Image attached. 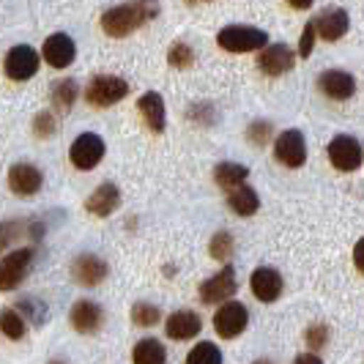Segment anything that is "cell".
I'll list each match as a JSON object with an SVG mask.
<instances>
[{"label":"cell","mask_w":364,"mask_h":364,"mask_svg":"<svg viewBox=\"0 0 364 364\" xmlns=\"http://www.w3.org/2000/svg\"><path fill=\"white\" fill-rule=\"evenodd\" d=\"M269 132H272L269 124H252V129H250V140H252L255 146H263L266 137H269Z\"/></svg>","instance_id":"cell-33"},{"label":"cell","mask_w":364,"mask_h":364,"mask_svg":"<svg viewBox=\"0 0 364 364\" xmlns=\"http://www.w3.org/2000/svg\"><path fill=\"white\" fill-rule=\"evenodd\" d=\"M159 14V0H127L102 14V28L112 38H124L132 31L143 28Z\"/></svg>","instance_id":"cell-1"},{"label":"cell","mask_w":364,"mask_h":364,"mask_svg":"<svg viewBox=\"0 0 364 364\" xmlns=\"http://www.w3.org/2000/svg\"><path fill=\"white\" fill-rule=\"evenodd\" d=\"M186 364H222V353L214 343H198L189 350Z\"/></svg>","instance_id":"cell-25"},{"label":"cell","mask_w":364,"mask_h":364,"mask_svg":"<svg viewBox=\"0 0 364 364\" xmlns=\"http://www.w3.org/2000/svg\"><path fill=\"white\" fill-rule=\"evenodd\" d=\"M74 58H77V44L72 36L66 33H55L44 41V60L53 66V69H66L72 66Z\"/></svg>","instance_id":"cell-13"},{"label":"cell","mask_w":364,"mask_h":364,"mask_svg":"<svg viewBox=\"0 0 364 364\" xmlns=\"http://www.w3.org/2000/svg\"><path fill=\"white\" fill-rule=\"evenodd\" d=\"M318 88L334 102H346L356 91V80L348 72H343V69H328V72L318 77Z\"/></svg>","instance_id":"cell-14"},{"label":"cell","mask_w":364,"mask_h":364,"mask_svg":"<svg viewBox=\"0 0 364 364\" xmlns=\"http://www.w3.org/2000/svg\"><path fill=\"white\" fill-rule=\"evenodd\" d=\"M274 156L285 167H301L307 162V143H304V134L299 129H288L277 137L274 143Z\"/></svg>","instance_id":"cell-7"},{"label":"cell","mask_w":364,"mask_h":364,"mask_svg":"<svg viewBox=\"0 0 364 364\" xmlns=\"http://www.w3.org/2000/svg\"><path fill=\"white\" fill-rule=\"evenodd\" d=\"M255 364H272V362H266V359H260V362H255Z\"/></svg>","instance_id":"cell-38"},{"label":"cell","mask_w":364,"mask_h":364,"mask_svg":"<svg viewBox=\"0 0 364 364\" xmlns=\"http://www.w3.org/2000/svg\"><path fill=\"white\" fill-rule=\"evenodd\" d=\"M167 60H170V66H176V69H189V66L195 63V53H192V47H189V44L176 41V44L170 47Z\"/></svg>","instance_id":"cell-28"},{"label":"cell","mask_w":364,"mask_h":364,"mask_svg":"<svg viewBox=\"0 0 364 364\" xmlns=\"http://www.w3.org/2000/svg\"><path fill=\"white\" fill-rule=\"evenodd\" d=\"M315 36H318V28H315V19H312V22H307V28H304V33H301V41H299V55H301V58H310Z\"/></svg>","instance_id":"cell-31"},{"label":"cell","mask_w":364,"mask_h":364,"mask_svg":"<svg viewBox=\"0 0 364 364\" xmlns=\"http://www.w3.org/2000/svg\"><path fill=\"white\" fill-rule=\"evenodd\" d=\"M326 340H328V328L323 326V323H318V326L307 328V343H310L312 348L326 346Z\"/></svg>","instance_id":"cell-32"},{"label":"cell","mask_w":364,"mask_h":364,"mask_svg":"<svg viewBox=\"0 0 364 364\" xmlns=\"http://www.w3.org/2000/svg\"><path fill=\"white\" fill-rule=\"evenodd\" d=\"M31 260H33V250H14V252H9L3 257V263H0V288L3 291L17 288L19 279L25 277L28 266H31Z\"/></svg>","instance_id":"cell-10"},{"label":"cell","mask_w":364,"mask_h":364,"mask_svg":"<svg viewBox=\"0 0 364 364\" xmlns=\"http://www.w3.org/2000/svg\"><path fill=\"white\" fill-rule=\"evenodd\" d=\"M134 364H167V350L159 340H140L134 346Z\"/></svg>","instance_id":"cell-24"},{"label":"cell","mask_w":364,"mask_h":364,"mask_svg":"<svg viewBox=\"0 0 364 364\" xmlns=\"http://www.w3.org/2000/svg\"><path fill=\"white\" fill-rule=\"evenodd\" d=\"M127 93H129L127 80H121L115 74H96L91 82H88V88H85V99H88V105H93V107L105 109L109 105H118Z\"/></svg>","instance_id":"cell-3"},{"label":"cell","mask_w":364,"mask_h":364,"mask_svg":"<svg viewBox=\"0 0 364 364\" xmlns=\"http://www.w3.org/2000/svg\"><path fill=\"white\" fill-rule=\"evenodd\" d=\"M50 364H63V362H50Z\"/></svg>","instance_id":"cell-39"},{"label":"cell","mask_w":364,"mask_h":364,"mask_svg":"<svg viewBox=\"0 0 364 364\" xmlns=\"http://www.w3.org/2000/svg\"><path fill=\"white\" fill-rule=\"evenodd\" d=\"M293 364H323V362H321L315 353H301V356H299V359H296Z\"/></svg>","instance_id":"cell-36"},{"label":"cell","mask_w":364,"mask_h":364,"mask_svg":"<svg viewBox=\"0 0 364 364\" xmlns=\"http://www.w3.org/2000/svg\"><path fill=\"white\" fill-rule=\"evenodd\" d=\"M236 293V269L233 266H225L219 274H214L211 279H205L200 285V299L205 304H217L225 301Z\"/></svg>","instance_id":"cell-9"},{"label":"cell","mask_w":364,"mask_h":364,"mask_svg":"<svg viewBox=\"0 0 364 364\" xmlns=\"http://www.w3.org/2000/svg\"><path fill=\"white\" fill-rule=\"evenodd\" d=\"M132 321H134L137 326H154V323H159V307L140 301V304L132 307Z\"/></svg>","instance_id":"cell-29"},{"label":"cell","mask_w":364,"mask_h":364,"mask_svg":"<svg viewBox=\"0 0 364 364\" xmlns=\"http://www.w3.org/2000/svg\"><path fill=\"white\" fill-rule=\"evenodd\" d=\"M250 288L255 293L260 301H277L279 299V293H282V277L277 269H269V266H260L255 269L252 274V279H250Z\"/></svg>","instance_id":"cell-15"},{"label":"cell","mask_w":364,"mask_h":364,"mask_svg":"<svg viewBox=\"0 0 364 364\" xmlns=\"http://www.w3.org/2000/svg\"><path fill=\"white\" fill-rule=\"evenodd\" d=\"M102 321H105V312L99 304L93 301H77L72 307V326L80 331V334H93L102 328Z\"/></svg>","instance_id":"cell-19"},{"label":"cell","mask_w":364,"mask_h":364,"mask_svg":"<svg viewBox=\"0 0 364 364\" xmlns=\"http://www.w3.org/2000/svg\"><path fill=\"white\" fill-rule=\"evenodd\" d=\"M247 176H250V170L244 164H236V162H222L214 170V181L222 189H238V186H244Z\"/></svg>","instance_id":"cell-22"},{"label":"cell","mask_w":364,"mask_h":364,"mask_svg":"<svg viewBox=\"0 0 364 364\" xmlns=\"http://www.w3.org/2000/svg\"><path fill=\"white\" fill-rule=\"evenodd\" d=\"M217 44L228 53H255V50H266L269 36L266 31L252 25H228L219 31Z\"/></svg>","instance_id":"cell-2"},{"label":"cell","mask_w":364,"mask_h":364,"mask_svg":"<svg viewBox=\"0 0 364 364\" xmlns=\"http://www.w3.org/2000/svg\"><path fill=\"white\" fill-rule=\"evenodd\" d=\"M137 107L143 112V118H146V124L151 132H164V118H167V112H164V102L162 96L156 91H148L146 96H140V102H137Z\"/></svg>","instance_id":"cell-21"},{"label":"cell","mask_w":364,"mask_h":364,"mask_svg":"<svg viewBox=\"0 0 364 364\" xmlns=\"http://www.w3.org/2000/svg\"><path fill=\"white\" fill-rule=\"evenodd\" d=\"M293 9H310L312 6V0H288Z\"/></svg>","instance_id":"cell-37"},{"label":"cell","mask_w":364,"mask_h":364,"mask_svg":"<svg viewBox=\"0 0 364 364\" xmlns=\"http://www.w3.org/2000/svg\"><path fill=\"white\" fill-rule=\"evenodd\" d=\"M200 328H203L200 315H195V312H189V310L173 312V315L167 318V323H164L167 337H173V340H192V337L200 334Z\"/></svg>","instance_id":"cell-16"},{"label":"cell","mask_w":364,"mask_h":364,"mask_svg":"<svg viewBox=\"0 0 364 364\" xmlns=\"http://www.w3.org/2000/svg\"><path fill=\"white\" fill-rule=\"evenodd\" d=\"M0 328H3V334L9 337V340H22L25 337V321H22V315H17L14 310H3L0 312Z\"/></svg>","instance_id":"cell-26"},{"label":"cell","mask_w":364,"mask_h":364,"mask_svg":"<svg viewBox=\"0 0 364 364\" xmlns=\"http://www.w3.org/2000/svg\"><path fill=\"white\" fill-rule=\"evenodd\" d=\"M118 205H121V192H118L115 183H109V181L102 183L91 198L85 200V208H88L91 214H96V217H109Z\"/></svg>","instance_id":"cell-20"},{"label":"cell","mask_w":364,"mask_h":364,"mask_svg":"<svg viewBox=\"0 0 364 364\" xmlns=\"http://www.w3.org/2000/svg\"><path fill=\"white\" fill-rule=\"evenodd\" d=\"M72 274L80 285H99L107 277V263L96 255H80L72 263Z\"/></svg>","instance_id":"cell-18"},{"label":"cell","mask_w":364,"mask_h":364,"mask_svg":"<svg viewBox=\"0 0 364 364\" xmlns=\"http://www.w3.org/2000/svg\"><path fill=\"white\" fill-rule=\"evenodd\" d=\"M315 28H318V36L326 38V41H337V38L346 36L348 31V11L346 9H326L315 17Z\"/></svg>","instance_id":"cell-17"},{"label":"cell","mask_w":364,"mask_h":364,"mask_svg":"<svg viewBox=\"0 0 364 364\" xmlns=\"http://www.w3.org/2000/svg\"><path fill=\"white\" fill-rule=\"evenodd\" d=\"M233 252V238H230V233H217L214 236V241H211V257H217V260H225V257Z\"/></svg>","instance_id":"cell-30"},{"label":"cell","mask_w":364,"mask_h":364,"mask_svg":"<svg viewBox=\"0 0 364 364\" xmlns=\"http://www.w3.org/2000/svg\"><path fill=\"white\" fill-rule=\"evenodd\" d=\"M328 162L334 164L337 170L350 173V170H359L364 162V151L362 143L350 134H337L331 143H328Z\"/></svg>","instance_id":"cell-4"},{"label":"cell","mask_w":364,"mask_h":364,"mask_svg":"<svg viewBox=\"0 0 364 364\" xmlns=\"http://www.w3.org/2000/svg\"><path fill=\"white\" fill-rule=\"evenodd\" d=\"M247 321H250V312L241 301H225L214 315V328H217L219 337L233 340L247 328Z\"/></svg>","instance_id":"cell-6"},{"label":"cell","mask_w":364,"mask_h":364,"mask_svg":"<svg viewBox=\"0 0 364 364\" xmlns=\"http://www.w3.org/2000/svg\"><path fill=\"white\" fill-rule=\"evenodd\" d=\"M228 203H230V208L236 211L238 217H252L257 211V205H260V200H257V192L252 189V186H238V189H233L230 192V198H228Z\"/></svg>","instance_id":"cell-23"},{"label":"cell","mask_w":364,"mask_h":364,"mask_svg":"<svg viewBox=\"0 0 364 364\" xmlns=\"http://www.w3.org/2000/svg\"><path fill=\"white\" fill-rule=\"evenodd\" d=\"M293 63H296V55L288 44H272V47H266L260 58H257V66H260V72L269 74V77H279V74L291 72Z\"/></svg>","instance_id":"cell-12"},{"label":"cell","mask_w":364,"mask_h":364,"mask_svg":"<svg viewBox=\"0 0 364 364\" xmlns=\"http://www.w3.org/2000/svg\"><path fill=\"white\" fill-rule=\"evenodd\" d=\"M53 129H55V124H53V118L50 115H38V121H36V132L38 134H53Z\"/></svg>","instance_id":"cell-34"},{"label":"cell","mask_w":364,"mask_h":364,"mask_svg":"<svg viewBox=\"0 0 364 364\" xmlns=\"http://www.w3.org/2000/svg\"><path fill=\"white\" fill-rule=\"evenodd\" d=\"M74 96H77V82H74V80H60V82L53 88V102H55V107L60 109V112L72 109Z\"/></svg>","instance_id":"cell-27"},{"label":"cell","mask_w":364,"mask_h":364,"mask_svg":"<svg viewBox=\"0 0 364 364\" xmlns=\"http://www.w3.org/2000/svg\"><path fill=\"white\" fill-rule=\"evenodd\" d=\"M38 72V53L28 44H17L11 47L9 55H6V74L17 82H25L31 80L33 74Z\"/></svg>","instance_id":"cell-8"},{"label":"cell","mask_w":364,"mask_h":364,"mask_svg":"<svg viewBox=\"0 0 364 364\" xmlns=\"http://www.w3.org/2000/svg\"><path fill=\"white\" fill-rule=\"evenodd\" d=\"M105 156V140L93 132H85L80 134L77 140L72 143V151H69V159L77 170H93L96 164L102 162Z\"/></svg>","instance_id":"cell-5"},{"label":"cell","mask_w":364,"mask_h":364,"mask_svg":"<svg viewBox=\"0 0 364 364\" xmlns=\"http://www.w3.org/2000/svg\"><path fill=\"white\" fill-rule=\"evenodd\" d=\"M41 181H44L41 178V170L31 162H19L9 170V186H11V192L19 195V198L36 195L38 189H41Z\"/></svg>","instance_id":"cell-11"},{"label":"cell","mask_w":364,"mask_h":364,"mask_svg":"<svg viewBox=\"0 0 364 364\" xmlns=\"http://www.w3.org/2000/svg\"><path fill=\"white\" fill-rule=\"evenodd\" d=\"M353 263H356V269L364 274V238H359L356 247H353Z\"/></svg>","instance_id":"cell-35"}]
</instances>
